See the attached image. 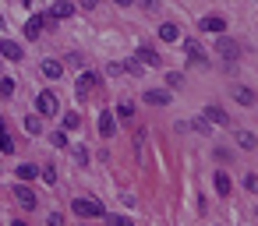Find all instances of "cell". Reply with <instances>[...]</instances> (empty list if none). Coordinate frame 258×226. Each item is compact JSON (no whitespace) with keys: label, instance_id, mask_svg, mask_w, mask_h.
<instances>
[{"label":"cell","instance_id":"cell-33","mask_svg":"<svg viewBox=\"0 0 258 226\" xmlns=\"http://www.w3.org/2000/svg\"><path fill=\"white\" fill-rule=\"evenodd\" d=\"M0 127H4V120H0Z\"/></svg>","mask_w":258,"mask_h":226},{"label":"cell","instance_id":"cell-9","mask_svg":"<svg viewBox=\"0 0 258 226\" xmlns=\"http://www.w3.org/2000/svg\"><path fill=\"white\" fill-rule=\"evenodd\" d=\"M75 15V4H71V0H57V4L50 8V18L53 22H60V18H71Z\"/></svg>","mask_w":258,"mask_h":226},{"label":"cell","instance_id":"cell-14","mask_svg":"<svg viewBox=\"0 0 258 226\" xmlns=\"http://www.w3.org/2000/svg\"><path fill=\"white\" fill-rule=\"evenodd\" d=\"M138 60L142 64H149V67H159L163 60H159V53L152 50V46H138Z\"/></svg>","mask_w":258,"mask_h":226},{"label":"cell","instance_id":"cell-3","mask_svg":"<svg viewBox=\"0 0 258 226\" xmlns=\"http://www.w3.org/2000/svg\"><path fill=\"white\" fill-rule=\"evenodd\" d=\"M216 53H219L223 60H237V57H240V46H237L233 39H226V36H219V43H216Z\"/></svg>","mask_w":258,"mask_h":226},{"label":"cell","instance_id":"cell-11","mask_svg":"<svg viewBox=\"0 0 258 226\" xmlns=\"http://www.w3.org/2000/svg\"><path fill=\"white\" fill-rule=\"evenodd\" d=\"M142 99H145L149 106H166V103H170V92H163V89H149Z\"/></svg>","mask_w":258,"mask_h":226},{"label":"cell","instance_id":"cell-25","mask_svg":"<svg viewBox=\"0 0 258 226\" xmlns=\"http://www.w3.org/2000/svg\"><path fill=\"white\" fill-rule=\"evenodd\" d=\"M78 124H82V117H78V113H68V117H64V131H75Z\"/></svg>","mask_w":258,"mask_h":226},{"label":"cell","instance_id":"cell-21","mask_svg":"<svg viewBox=\"0 0 258 226\" xmlns=\"http://www.w3.org/2000/svg\"><path fill=\"white\" fill-rule=\"evenodd\" d=\"M237 141H240V148H254V134L251 131H237Z\"/></svg>","mask_w":258,"mask_h":226},{"label":"cell","instance_id":"cell-6","mask_svg":"<svg viewBox=\"0 0 258 226\" xmlns=\"http://www.w3.org/2000/svg\"><path fill=\"white\" fill-rule=\"evenodd\" d=\"M202 32H216V36H223V32H226V18H219V15L202 18Z\"/></svg>","mask_w":258,"mask_h":226},{"label":"cell","instance_id":"cell-15","mask_svg":"<svg viewBox=\"0 0 258 226\" xmlns=\"http://www.w3.org/2000/svg\"><path fill=\"white\" fill-rule=\"evenodd\" d=\"M113 131H117L113 117H110V113H99V134H103V138H113Z\"/></svg>","mask_w":258,"mask_h":226},{"label":"cell","instance_id":"cell-10","mask_svg":"<svg viewBox=\"0 0 258 226\" xmlns=\"http://www.w3.org/2000/svg\"><path fill=\"white\" fill-rule=\"evenodd\" d=\"M0 57H8V60H22L25 53H22V46H18V43H11V39H0Z\"/></svg>","mask_w":258,"mask_h":226},{"label":"cell","instance_id":"cell-7","mask_svg":"<svg viewBox=\"0 0 258 226\" xmlns=\"http://www.w3.org/2000/svg\"><path fill=\"white\" fill-rule=\"evenodd\" d=\"M184 53H187L195 64H205V60H209V53L198 46V39H184Z\"/></svg>","mask_w":258,"mask_h":226},{"label":"cell","instance_id":"cell-23","mask_svg":"<svg viewBox=\"0 0 258 226\" xmlns=\"http://www.w3.org/2000/svg\"><path fill=\"white\" fill-rule=\"evenodd\" d=\"M25 131H29V134H39V131H43L39 117H25Z\"/></svg>","mask_w":258,"mask_h":226},{"label":"cell","instance_id":"cell-1","mask_svg":"<svg viewBox=\"0 0 258 226\" xmlns=\"http://www.w3.org/2000/svg\"><path fill=\"white\" fill-rule=\"evenodd\" d=\"M71 208H75V215H82V219H103V215H106V208H103L99 201H92V198H75Z\"/></svg>","mask_w":258,"mask_h":226},{"label":"cell","instance_id":"cell-5","mask_svg":"<svg viewBox=\"0 0 258 226\" xmlns=\"http://www.w3.org/2000/svg\"><path fill=\"white\" fill-rule=\"evenodd\" d=\"M36 106H39V113H46V117H53V113L60 110V103H57V96H53V92H39Z\"/></svg>","mask_w":258,"mask_h":226},{"label":"cell","instance_id":"cell-29","mask_svg":"<svg viewBox=\"0 0 258 226\" xmlns=\"http://www.w3.org/2000/svg\"><path fill=\"white\" fill-rule=\"evenodd\" d=\"M142 8H149V11H156V8H159V0H142Z\"/></svg>","mask_w":258,"mask_h":226},{"label":"cell","instance_id":"cell-18","mask_svg":"<svg viewBox=\"0 0 258 226\" xmlns=\"http://www.w3.org/2000/svg\"><path fill=\"white\" fill-rule=\"evenodd\" d=\"M15 173H18V180H32V177H39V166H32V163H22Z\"/></svg>","mask_w":258,"mask_h":226},{"label":"cell","instance_id":"cell-17","mask_svg":"<svg viewBox=\"0 0 258 226\" xmlns=\"http://www.w3.org/2000/svg\"><path fill=\"white\" fill-rule=\"evenodd\" d=\"M216 191H219V198H230V177L223 170H216Z\"/></svg>","mask_w":258,"mask_h":226},{"label":"cell","instance_id":"cell-12","mask_svg":"<svg viewBox=\"0 0 258 226\" xmlns=\"http://www.w3.org/2000/svg\"><path fill=\"white\" fill-rule=\"evenodd\" d=\"M233 99H237L240 106H254V103H258V96H254L247 85H237V89H233Z\"/></svg>","mask_w":258,"mask_h":226},{"label":"cell","instance_id":"cell-32","mask_svg":"<svg viewBox=\"0 0 258 226\" xmlns=\"http://www.w3.org/2000/svg\"><path fill=\"white\" fill-rule=\"evenodd\" d=\"M0 29H4V18H0Z\"/></svg>","mask_w":258,"mask_h":226},{"label":"cell","instance_id":"cell-31","mask_svg":"<svg viewBox=\"0 0 258 226\" xmlns=\"http://www.w3.org/2000/svg\"><path fill=\"white\" fill-rule=\"evenodd\" d=\"M113 4H120V8H127V4H131V0H113Z\"/></svg>","mask_w":258,"mask_h":226},{"label":"cell","instance_id":"cell-4","mask_svg":"<svg viewBox=\"0 0 258 226\" xmlns=\"http://www.w3.org/2000/svg\"><path fill=\"white\" fill-rule=\"evenodd\" d=\"M15 198H18V205H22L25 212H32V208H36V191H32V187H25V180L15 187Z\"/></svg>","mask_w":258,"mask_h":226},{"label":"cell","instance_id":"cell-30","mask_svg":"<svg viewBox=\"0 0 258 226\" xmlns=\"http://www.w3.org/2000/svg\"><path fill=\"white\" fill-rule=\"evenodd\" d=\"M82 4H85V8H96V4H99V0H82Z\"/></svg>","mask_w":258,"mask_h":226},{"label":"cell","instance_id":"cell-27","mask_svg":"<svg viewBox=\"0 0 258 226\" xmlns=\"http://www.w3.org/2000/svg\"><path fill=\"white\" fill-rule=\"evenodd\" d=\"M53 145H57V148H64V145H68V134H64V131H57V134H53Z\"/></svg>","mask_w":258,"mask_h":226},{"label":"cell","instance_id":"cell-24","mask_svg":"<svg viewBox=\"0 0 258 226\" xmlns=\"http://www.w3.org/2000/svg\"><path fill=\"white\" fill-rule=\"evenodd\" d=\"M117 113H120V117H124V120H131V117H135V106H131V103H127V99H124V103H120V106H117Z\"/></svg>","mask_w":258,"mask_h":226},{"label":"cell","instance_id":"cell-13","mask_svg":"<svg viewBox=\"0 0 258 226\" xmlns=\"http://www.w3.org/2000/svg\"><path fill=\"white\" fill-rule=\"evenodd\" d=\"M159 39H163V43H177V39H180V29H177L173 22H163V25H159Z\"/></svg>","mask_w":258,"mask_h":226},{"label":"cell","instance_id":"cell-8","mask_svg":"<svg viewBox=\"0 0 258 226\" xmlns=\"http://www.w3.org/2000/svg\"><path fill=\"white\" fill-rule=\"evenodd\" d=\"M96 85H99V74H96V71H85V74H78V96H89Z\"/></svg>","mask_w":258,"mask_h":226},{"label":"cell","instance_id":"cell-19","mask_svg":"<svg viewBox=\"0 0 258 226\" xmlns=\"http://www.w3.org/2000/svg\"><path fill=\"white\" fill-rule=\"evenodd\" d=\"M205 117H212V124H226V113H223V106H205Z\"/></svg>","mask_w":258,"mask_h":226},{"label":"cell","instance_id":"cell-2","mask_svg":"<svg viewBox=\"0 0 258 226\" xmlns=\"http://www.w3.org/2000/svg\"><path fill=\"white\" fill-rule=\"evenodd\" d=\"M46 25H53V18H50V15H32V18L25 22V39H39Z\"/></svg>","mask_w":258,"mask_h":226},{"label":"cell","instance_id":"cell-20","mask_svg":"<svg viewBox=\"0 0 258 226\" xmlns=\"http://www.w3.org/2000/svg\"><path fill=\"white\" fill-rule=\"evenodd\" d=\"M0 152H8V156L15 152V138H11V134H8L4 127H0Z\"/></svg>","mask_w":258,"mask_h":226},{"label":"cell","instance_id":"cell-28","mask_svg":"<svg viewBox=\"0 0 258 226\" xmlns=\"http://www.w3.org/2000/svg\"><path fill=\"white\" fill-rule=\"evenodd\" d=\"M166 85H173V89H177V85H180V74H177V71H170V74H166Z\"/></svg>","mask_w":258,"mask_h":226},{"label":"cell","instance_id":"cell-16","mask_svg":"<svg viewBox=\"0 0 258 226\" xmlns=\"http://www.w3.org/2000/svg\"><path fill=\"white\" fill-rule=\"evenodd\" d=\"M43 74H46V78H60V74H64V64H60V60H43Z\"/></svg>","mask_w":258,"mask_h":226},{"label":"cell","instance_id":"cell-22","mask_svg":"<svg viewBox=\"0 0 258 226\" xmlns=\"http://www.w3.org/2000/svg\"><path fill=\"white\" fill-rule=\"evenodd\" d=\"M0 96H4V99L15 96V82H11V78H0Z\"/></svg>","mask_w":258,"mask_h":226},{"label":"cell","instance_id":"cell-26","mask_svg":"<svg viewBox=\"0 0 258 226\" xmlns=\"http://www.w3.org/2000/svg\"><path fill=\"white\" fill-rule=\"evenodd\" d=\"M244 187H247V191H254V194H258V173H247V177H244Z\"/></svg>","mask_w":258,"mask_h":226}]
</instances>
